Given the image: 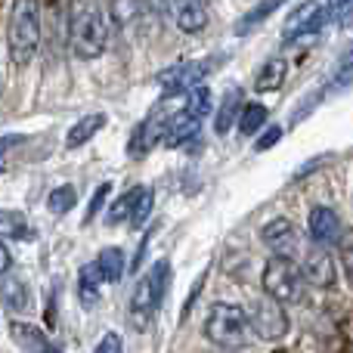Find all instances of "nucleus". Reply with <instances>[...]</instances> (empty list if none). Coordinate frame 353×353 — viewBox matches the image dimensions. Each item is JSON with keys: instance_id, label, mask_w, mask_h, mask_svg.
<instances>
[{"instance_id": "7ed1b4c3", "label": "nucleus", "mask_w": 353, "mask_h": 353, "mask_svg": "<svg viewBox=\"0 0 353 353\" xmlns=\"http://www.w3.org/2000/svg\"><path fill=\"white\" fill-rule=\"evenodd\" d=\"M168 279H171V263L168 261H155L140 276L134 294H130V323L134 325H146L155 316V310L168 294Z\"/></svg>"}, {"instance_id": "412c9836", "label": "nucleus", "mask_w": 353, "mask_h": 353, "mask_svg": "<svg viewBox=\"0 0 353 353\" xmlns=\"http://www.w3.org/2000/svg\"><path fill=\"white\" fill-rule=\"evenodd\" d=\"M97 267L99 273H103V282H121L124 273H128V257H124V251L118 248H103L97 257Z\"/></svg>"}, {"instance_id": "f3484780", "label": "nucleus", "mask_w": 353, "mask_h": 353, "mask_svg": "<svg viewBox=\"0 0 353 353\" xmlns=\"http://www.w3.org/2000/svg\"><path fill=\"white\" fill-rule=\"evenodd\" d=\"M99 288H103V273H99L97 261L84 263L81 273H78V298H81V304H84L87 310L99 304Z\"/></svg>"}, {"instance_id": "f257e3e1", "label": "nucleus", "mask_w": 353, "mask_h": 353, "mask_svg": "<svg viewBox=\"0 0 353 353\" xmlns=\"http://www.w3.org/2000/svg\"><path fill=\"white\" fill-rule=\"evenodd\" d=\"M68 43L78 59H99L109 47V16L99 0H72L68 3Z\"/></svg>"}, {"instance_id": "2eb2a0df", "label": "nucleus", "mask_w": 353, "mask_h": 353, "mask_svg": "<svg viewBox=\"0 0 353 353\" xmlns=\"http://www.w3.org/2000/svg\"><path fill=\"white\" fill-rule=\"evenodd\" d=\"M10 338H12V341H16L22 350H34V353H41V350H56V344L50 341V338L43 335L37 325L19 323V319H12V323H10Z\"/></svg>"}, {"instance_id": "1a4fd4ad", "label": "nucleus", "mask_w": 353, "mask_h": 353, "mask_svg": "<svg viewBox=\"0 0 353 353\" xmlns=\"http://www.w3.org/2000/svg\"><path fill=\"white\" fill-rule=\"evenodd\" d=\"M261 239H263V245H267L273 254H282V257H298L301 251H304L298 226H294L292 220H285V217L270 220V223L261 230Z\"/></svg>"}, {"instance_id": "9d476101", "label": "nucleus", "mask_w": 353, "mask_h": 353, "mask_svg": "<svg viewBox=\"0 0 353 353\" xmlns=\"http://www.w3.org/2000/svg\"><path fill=\"white\" fill-rule=\"evenodd\" d=\"M301 273H304V279L307 282H313V285H319V288H329L332 282H335V261L329 257V248H323V245H316V242H310V248H304L301 251Z\"/></svg>"}, {"instance_id": "6e6552de", "label": "nucleus", "mask_w": 353, "mask_h": 353, "mask_svg": "<svg viewBox=\"0 0 353 353\" xmlns=\"http://www.w3.org/2000/svg\"><path fill=\"white\" fill-rule=\"evenodd\" d=\"M323 25H325V3L307 0V3L294 6V10L288 12L285 25H282V37H285V41H298V37H304V34H316Z\"/></svg>"}, {"instance_id": "7c9ffc66", "label": "nucleus", "mask_w": 353, "mask_h": 353, "mask_svg": "<svg viewBox=\"0 0 353 353\" xmlns=\"http://www.w3.org/2000/svg\"><path fill=\"white\" fill-rule=\"evenodd\" d=\"M109 192H112V183H99V186H97V192L90 195V205H87L84 223H90V220L97 217L99 211H103V205H105V199H109Z\"/></svg>"}, {"instance_id": "f8f14e48", "label": "nucleus", "mask_w": 353, "mask_h": 353, "mask_svg": "<svg viewBox=\"0 0 353 353\" xmlns=\"http://www.w3.org/2000/svg\"><path fill=\"white\" fill-rule=\"evenodd\" d=\"M341 220H338V214L332 211V208L319 205L310 211V217H307V236H310V242L323 245V248H332V245H338V239H341Z\"/></svg>"}, {"instance_id": "b1692460", "label": "nucleus", "mask_w": 353, "mask_h": 353, "mask_svg": "<svg viewBox=\"0 0 353 353\" xmlns=\"http://www.w3.org/2000/svg\"><path fill=\"white\" fill-rule=\"evenodd\" d=\"M350 87H353V43L338 56L335 72H332V78H329L332 93H344V90H350Z\"/></svg>"}, {"instance_id": "0eeeda50", "label": "nucleus", "mask_w": 353, "mask_h": 353, "mask_svg": "<svg viewBox=\"0 0 353 353\" xmlns=\"http://www.w3.org/2000/svg\"><path fill=\"white\" fill-rule=\"evenodd\" d=\"M211 72V62L208 59H189V62H176V65L165 68L159 74V84L165 90V97H174V93H186L192 87H199L201 81Z\"/></svg>"}, {"instance_id": "f704fd0d", "label": "nucleus", "mask_w": 353, "mask_h": 353, "mask_svg": "<svg viewBox=\"0 0 353 353\" xmlns=\"http://www.w3.org/2000/svg\"><path fill=\"white\" fill-rule=\"evenodd\" d=\"M10 267H12V254H10V248H6L3 236H0V276L10 273Z\"/></svg>"}, {"instance_id": "a211bd4d", "label": "nucleus", "mask_w": 353, "mask_h": 353, "mask_svg": "<svg viewBox=\"0 0 353 353\" xmlns=\"http://www.w3.org/2000/svg\"><path fill=\"white\" fill-rule=\"evenodd\" d=\"M239 109H242V90L232 87V90L223 93V99H220V105H217V115H214V130H217V137L230 134V128L239 118Z\"/></svg>"}, {"instance_id": "aec40b11", "label": "nucleus", "mask_w": 353, "mask_h": 353, "mask_svg": "<svg viewBox=\"0 0 353 353\" xmlns=\"http://www.w3.org/2000/svg\"><path fill=\"white\" fill-rule=\"evenodd\" d=\"M285 72H288L285 59H267L261 68H257L254 90H261V93H273V90H279V87L285 84Z\"/></svg>"}, {"instance_id": "473e14b6", "label": "nucleus", "mask_w": 353, "mask_h": 353, "mask_svg": "<svg viewBox=\"0 0 353 353\" xmlns=\"http://www.w3.org/2000/svg\"><path fill=\"white\" fill-rule=\"evenodd\" d=\"M279 140H282V128H279V124H273V128H267V130H263V137L254 143V152H263V149L276 146V143H279Z\"/></svg>"}, {"instance_id": "dca6fc26", "label": "nucleus", "mask_w": 353, "mask_h": 353, "mask_svg": "<svg viewBox=\"0 0 353 353\" xmlns=\"http://www.w3.org/2000/svg\"><path fill=\"white\" fill-rule=\"evenodd\" d=\"M103 128H105V115H103V112H90V115H84L81 121H74L72 128H68L65 149H81L84 143H90Z\"/></svg>"}, {"instance_id": "a878e982", "label": "nucleus", "mask_w": 353, "mask_h": 353, "mask_svg": "<svg viewBox=\"0 0 353 353\" xmlns=\"http://www.w3.org/2000/svg\"><path fill=\"white\" fill-rule=\"evenodd\" d=\"M137 195H140V186H134V189H128V192L118 195V199L109 205V211H105V223H109V226L124 223V220L130 217V208H134Z\"/></svg>"}, {"instance_id": "4be33fe9", "label": "nucleus", "mask_w": 353, "mask_h": 353, "mask_svg": "<svg viewBox=\"0 0 353 353\" xmlns=\"http://www.w3.org/2000/svg\"><path fill=\"white\" fill-rule=\"evenodd\" d=\"M0 236L6 239H19V242H31L34 239V226L25 220L22 211H0Z\"/></svg>"}, {"instance_id": "c85d7f7f", "label": "nucleus", "mask_w": 353, "mask_h": 353, "mask_svg": "<svg viewBox=\"0 0 353 353\" xmlns=\"http://www.w3.org/2000/svg\"><path fill=\"white\" fill-rule=\"evenodd\" d=\"M186 112H192L195 118H205L208 112H211V90H208L205 84L192 87V90H186V105H183Z\"/></svg>"}, {"instance_id": "423d86ee", "label": "nucleus", "mask_w": 353, "mask_h": 353, "mask_svg": "<svg viewBox=\"0 0 353 353\" xmlns=\"http://www.w3.org/2000/svg\"><path fill=\"white\" fill-rule=\"evenodd\" d=\"M248 325L257 338H263V341H279V338H285V332H288L285 304H279L276 298H270V294L263 292L261 298L251 304Z\"/></svg>"}, {"instance_id": "bb28decb", "label": "nucleus", "mask_w": 353, "mask_h": 353, "mask_svg": "<svg viewBox=\"0 0 353 353\" xmlns=\"http://www.w3.org/2000/svg\"><path fill=\"white\" fill-rule=\"evenodd\" d=\"M78 205V192H74V186H56L53 192L47 195V208L50 214H56V217H62V214H68L72 208Z\"/></svg>"}, {"instance_id": "393cba45", "label": "nucleus", "mask_w": 353, "mask_h": 353, "mask_svg": "<svg viewBox=\"0 0 353 353\" xmlns=\"http://www.w3.org/2000/svg\"><path fill=\"white\" fill-rule=\"evenodd\" d=\"M263 121H267V105L263 103H248L245 109H239V118H236L239 134H245V137L257 134L263 128Z\"/></svg>"}, {"instance_id": "4468645a", "label": "nucleus", "mask_w": 353, "mask_h": 353, "mask_svg": "<svg viewBox=\"0 0 353 353\" xmlns=\"http://www.w3.org/2000/svg\"><path fill=\"white\" fill-rule=\"evenodd\" d=\"M199 128H201V118H195L192 112L180 109L176 115L168 118V124H165V137H161V143H165L168 149H176V146H183V143L192 140V137L199 134Z\"/></svg>"}, {"instance_id": "f03ea898", "label": "nucleus", "mask_w": 353, "mask_h": 353, "mask_svg": "<svg viewBox=\"0 0 353 353\" xmlns=\"http://www.w3.org/2000/svg\"><path fill=\"white\" fill-rule=\"evenodd\" d=\"M12 65H28L41 47V3L37 0H12L10 28H6Z\"/></svg>"}, {"instance_id": "5701e85b", "label": "nucleus", "mask_w": 353, "mask_h": 353, "mask_svg": "<svg viewBox=\"0 0 353 353\" xmlns=\"http://www.w3.org/2000/svg\"><path fill=\"white\" fill-rule=\"evenodd\" d=\"M288 0H261V3L254 6V10H248L242 19L236 22V34H248V31H254L261 22H267L270 16H273L279 6H285Z\"/></svg>"}, {"instance_id": "2f4dec72", "label": "nucleus", "mask_w": 353, "mask_h": 353, "mask_svg": "<svg viewBox=\"0 0 353 353\" xmlns=\"http://www.w3.org/2000/svg\"><path fill=\"white\" fill-rule=\"evenodd\" d=\"M338 245H341V270H344V276L353 282V230L341 232Z\"/></svg>"}, {"instance_id": "20e7f679", "label": "nucleus", "mask_w": 353, "mask_h": 353, "mask_svg": "<svg viewBox=\"0 0 353 353\" xmlns=\"http://www.w3.org/2000/svg\"><path fill=\"white\" fill-rule=\"evenodd\" d=\"M205 335H208V341L220 344V347H245L248 335H251L248 313L236 304L220 301V304H214L211 310H208Z\"/></svg>"}, {"instance_id": "39448f33", "label": "nucleus", "mask_w": 353, "mask_h": 353, "mask_svg": "<svg viewBox=\"0 0 353 353\" xmlns=\"http://www.w3.org/2000/svg\"><path fill=\"white\" fill-rule=\"evenodd\" d=\"M304 273H301L298 261L294 257H282V254H273L263 267V292L270 298H276L279 304L292 307L304 298Z\"/></svg>"}, {"instance_id": "9b49d317", "label": "nucleus", "mask_w": 353, "mask_h": 353, "mask_svg": "<svg viewBox=\"0 0 353 353\" xmlns=\"http://www.w3.org/2000/svg\"><path fill=\"white\" fill-rule=\"evenodd\" d=\"M165 124H168V118L161 115V112H152L146 121L137 124L134 134H130V140H128L130 159H143V155L152 152V149L161 143V137H165Z\"/></svg>"}, {"instance_id": "72a5a7b5", "label": "nucleus", "mask_w": 353, "mask_h": 353, "mask_svg": "<svg viewBox=\"0 0 353 353\" xmlns=\"http://www.w3.org/2000/svg\"><path fill=\"white\" fill-rule=\"evenodd\" d=\"M121 347H124L121 335H118V332H105V338L97 344V353H118Z\"/></svg>"}, {"instance_id": "ddd939ff", "label": "nucleus", "mask_w": 353, "mask_h": 353, "mask_svg": "<svg viewBox=\"0 0 353 353\" xmlns=\"http://www.w3.org/2000/svg\"><path fill=\"white\" fill-rule=\"evenodd\" d=\"M168 10H171L176 28L186 31V34H195L208 25L205 0H168Z\"/></svg>"}, {"instance_id": "6ab92c4d", "label": "nucleus", "mask_w": 353, "mask_h": 353, "mask_svg": "<svg viewBox=\"0 0 353 353\" xmlns=\"http://www.w3.org/2000/svg\"><path fill=\"white\" fill-rule=\"evenodd\" d=\"M0 304L12 313H25L31 307V294H28V285L22 279H3L0 282Z\"/></svg>"}, {"instance_id": "cd10ccee", "label": "nucleus", "mask_w": 353, "mask_h": 353, "mask_svg": "<svg viewBox=\"0 0 353 353\" xmlns=\"http://www.w3.org/2000/svg\"><path fill=\"white\" fill-rule=\"evenodd\" d=\"M152 205H155V192L149 186L140 189V195H137L134 208H130V226H143L149 220V214H152Z\"/></svg>"}, {"instance_id": "c756f323", "label": "nucleus", "mask_w": 353, "mask_h": 353, "mask_svg": "<svg viewBox=\"0 0 353 353\" xmlns=\"http://www.w3.org/2000/svg\"><path fill=\"white\" fill-rule=\"evenodd\" d=\"M325 22L350 25L353 22V0H329V3H325Z\"/></svg>"}]
</instances>
